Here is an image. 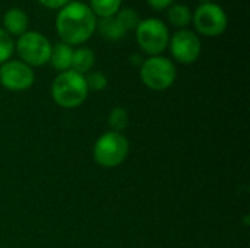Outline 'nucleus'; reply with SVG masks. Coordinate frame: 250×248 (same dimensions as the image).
Wrapping results in <instances>:
<instances>
[{
	"mask_svg": "<svg viewBox=\"0 0 250 248\" xmlns=\"http://www.w3.org/2000/svg\"><path fill=\"white\" fill-rule=\"evenodd\" d=\"M21 61L28 66H44L50 61L51 42L47 37L35 31H26L22 34L15 45Z\"/></svg>",
	"mask_w": 250,
	"mask_h": 248,
	"instance_id": "nucleus-6",
	"label": "nucleus"
},
{
	"mask_svg": "<svg viewBox=\"0 0 250 248\" xmlns=\"http://www.w3.org/2000/svg\"><path fill=\"white\" fill-rule=\"evenodd\" d=\"M142 83L152 91H166L176 82L177 70L171 60L163 56H151L139 69Z\"/></svg>",
	"mask_w": 250,
	"mask_h": 248,
	"instance_id": "nucleus-4",
	"label": "nucleus"
},
{
	"mask_svg": "<svg viewBox=\"0 0 250 248\" xmlns=\"http://www.w3.org/2000/svg\"><path fill=\"white\" fill-rule=\"evenodd\" d=\"M72 58H73V48H72V45H69L66 42H57L51 48V56H50V61L48 63H51V66L62 73V72L70 70Z\"/></svg>",
	"mask_w": 250,
	"mask_h": 248,
	"instance_id": "nucleus-11",
	"label": "nucleus"
},
{
	"mask_svg": "<svg viewBox=\"0 0 250 248\" xmlns=\"http://www.w3.org/2000/svg\"><path fill=\"white\" fill-rule=\"evenodd\" d=\"M97 28H98L100 34L105 39H110V41H119L120 38H123L126 35V31L120 26L116 16L103 18L100 22H97Z\"/></svg>",
	"mask_w": 250,
	"mask_h": 248,
	"instance_id": "nucleus-13",
	"label": "nucleus"
},
{
	"mask_svg": "<svg viewBox=\"0 0 250 248\" xmlns=\"http://www.w3.org/2000/svg\"><path fill=\"white\" fill-rule=\"evenodd\" d=\"M146 1L155 10H163L166 7H170L171 3H173V0H146Z\"/></svg>",
	"mask_w": 250,
	"mask_h": 248,
	"instance_id": "nucleus-21",
	"label": "nucleus"
},
{
	"mask_svg": "<svg viewBox=\"0 0 250 248\" xmlns=\"http://www.w3.org/2000/svg\"><path fill=\"white\" fill-rule=\"evenodd\" d=\"M116 19L117 22L120 23V26L127 32L130 29H136V26L139 25L141 22V18H139V13L130 7H125V9H120L116 15Z\"/></svg>",
	"mask_w": 250,
	"mask_h": 248,
	"instance_id": "nucleus-17",
	"label": "nucleus"
},
{
	"mask_svg": "<svg viewBox=\"0 0 250 248\" xmlns=\"http://www.w3.org/2000/svg\"><path fill=\"white\" fill-rule=\"evenodd\" d=\"M136 41L146 54L160 56L168 47L170 32L167 25L157 18L141 19L136 26Z\"/></svg>",
	"mask_w": 250,
	"mask_h": 248,
	"instance_id": "nucleus-5",
	"label": "nucleus"
},
{
	"mask_svg": "<svg viewBox=\"0 0 250 248\" xmlns=\"http://www.w3.org/2000/svg\"><path fill=\"white\" fill-rule=\"evenodd\" d=\"M3 25L4 31L9 35H18L21 37L28 31L29 26V18L28 15L19 9V7H10L4 15H3Z\"/></svg>",
	"mask_w": 250,
	"mask_h": 248,
	"instance_id": "nucleus-10",
	"label": "nucleus"
},
{
	"mask_svg": "<svg viewBox=\"0 0 250 248\" xmlns=\"http://www.w3.org/2000/svg\"><path fill=\"white\" fill-rule=\"evenodd\" d=\"M97 16L91 7L82 1H69L56 18V31L62 42L81 45L86 42L97 29Z\"/></svg>",
	"mask_w": 250,
	"mask_h": 248,
	"instance_id": "nucleus-1",
	"label": "nucleus"
},
{
	"mask_svg": "<svg viewBox=\"0 0 250 248\" xmlns=\"http://www.w3.org/2000/svg\"><path fill=\"white\" fill-rule=\"evenodd\" d=\"M171 56L182 64L195 63L201 56V39L199 37L189 29H180L173 37H170L168 42Z\"/></svg>",
	"mask_w": 250,
	"mask_h": 248,
	"instance_id": "nucleus-9",
	"label": "nucleus"
},
{
	"mask_svg": "<svg viewBox=\"0 0 250 248\" xmlns=\"http://www.w3.org/2000/svg\"><path fill=\"white\" fill-rule=\"evenodd\" d=\"M198 32L205 37H218L226 32L229 19L224 9L217 3H201L192 15Z\"/></svg>",
	"mask_w": 250,
	"mask_h": 248,
	"instance_id": "nucleus-7",
	"label": "nucleus"
},
{
	"mask_svg": "<svg viewBox=\"0 0 250 248\" xmlns=\"http://www.w3.org/2000/svg\"><path fill=\"white\" fill-rule=\"evenodd\" d=\"M201 3H211V0H199Z\"/></svg>",
	"mask_w": 250,
	"mask_h": 248,
	"instance_id": "nucleus-23",
	"label": "nucleus"
},
{
	"mask_svg": "<svg viewBox=\"0 0 250 248\" xmlns=\"http://www.w3.org/2000/svg\"><path fill=\"white\" fill-rule=\"evenodd\" d=\"M129 140L123 133L107 132L101 134L92 149L94 161L103 168H116L122 165L129 155Z\"/></svg>",
	"mask_w": 250,
	"mask_h": 248,
	"instance_id": "nucleus-3",
	"label": "nucleus"
},
{
	"mask_svg": "<svg viewBox=\"0 0 250 248\" xmlns=\"http://www.w3.org/2000/svg\"><path fill=\"white\" fill-rule=\"evenodd\" d=\"M92 13L95 16L103 18H111L116 16L117 12L122 9V0H91L89 4Z\"/></svg>",
	"mask_w": 250,
	"mask_h": 248,
	"instance_id": "nucleus-14",
	"label": "nucleus"
},
{
	"mask_svg": "<svg viewBox=\"0 0 250 248\" xmlns=\"http://www.w3.org/2000/svg\"><path fill=\"white\" fill-rule=\"evenodd\" d=\"M130 61H132V63H138V64L141 66L144 60H142V57H141V56L135 54V56H132V57H130Z\"/></svg>",
	"mask_w": 250,
	"mask_h": 248,
	"instance_id": "nucleus-22",
	"label": "nucleus"
},
{
	"mask_svg": "<svg viewBox=\"0 0 250 248\" xmlns=\"http://www.w3.org/2000/svg\"><path fill=\"white\" fill-rule=\"evenodd\" d=\"M94 63H95L94 51L89 47H79V48L73 50V58H72L70 70L83 76L85 73L91 72V69L94 67Z\"/></svg>",
	"mask_w": 250,
	"mask_h": 248,
	"instance_id": "nucleus-12",
	"label": "nucleus"
},
{
	"mask_svg": "<svg viewBox=\"0 0 250 248\" xmlns=\"http://www.w3.org/2000/svg\"><path fill=\"white\" fill-rule=\"evenodd\" d=\"M13 53H15V42L12 37L3 28H0V64L9 61Z\"/></svg>",
	"mask_w": 250,
	"mask_h": 248,
	"instance_id": "nucleus-18",
	"label": "nucleus"
},
{
	"mask_svg": "<svg viewBox=\"0 0 250 248\" xmlns=\"http://www.w3.org/2000/svg\"><path fill=\"white\" fill-rule=\"evenodd\" d=\"M0 248H1V247H0Z\"/></svg>",
	"mask_w": 250,
	"mask_h": 248,
	"instance_id": "nucleus-24",
	"label": "nucleus"
},
{
	"mask_svg": "<svg viewBox=\"0 0 250 248\" xmlns=\"http://www.w3.org/2000/svg\"><path fill=\"white\" fill-rule=\"evenodd\" d=\"M167 18L174 26L183 28V26H188L192 22V12L186 4L177 3V4H171L168 7Z\"/></svg>",
	"mask_w": 250,
	"mask_h": 248,
	"instance_id": "nucleus-15",
	"label": "nucleus"
},
{
	"mask_svg": "<svg viewBox=\"0 0 250 248\" xmlns=\"http://www.w3.org/2000/svg\"><path fill=\"white\" fill-rule=\"evenodd\" d=\"M88 92L89 89L85 76L73 70L59 73L51 83V96L54 102L66 110L81 107L86 101Z\"/></svg>",
	"mask_w": 250,
	"mask_h": 248,
	"instance_id": "nucleus-2",
	"label": "nucleus"
},
{
	"mask_svg": "<svg viewBox=\"0 0 250 248\" xmlns=\"http://www.w3.org/2000/svg\"><path fill=\"white\" fill-rule=\"evenodd\" d=\"M129 124V114L125 108L122 107H116L110 111L108 114V126L111 129V132H117L122 133Z\"/></svg>",
	"mask_w": 250,
	"mask_h": 248,
	"instance_id": "nucleus-16",
	"label": "nucleus"
},
{
	"mask_svg": "<svg viewBox=\"0 0 250 248\" xmlns=\"http://www.w3.org/2000/svg\"><path fill=\"white\" fill-rule=\"evenodd\" d=\"M35 75L31 66L21 60H9L0 66V83L13 92H22L34 85Z\"/></svg>",
	"mask_w": 250,
	"mask_h": 248,
	"instance_id": "nucleus-8",
	"label": "nucleus"
},
{
	"mask_svg": "<svg viewBox=\"0 0 250 248\" xmlns=\"http://www.w3.org/2000/svg\"><path fill=\"white\" fill-rule=\"evenodd\" d=\"M42 6L48 7V9H62L63 6H66L70 0H38Z\"/></svg>",
	"mask_w": 250,
	"mask_h": 248,
	"instance_id": "nucleus-20",
	"label": "nucleus"
},
{
	"mask_svg": "<svg viewBox=\"0 0 250 248\" xmlns=\"http://www.w3.org/2000/svg\"><path fill=\"white\" fill-rule=\"evenodd\" d=\"M85 80H86L88 89H91V91H103L108 85L107 76L103 72H91V73H88Z\"/></svg>",
	"mask_w": 250,
	"mask_h": 248,
	"instance_id": "nucleus-19",
	"label": "nucleus"
}]
</instances>
